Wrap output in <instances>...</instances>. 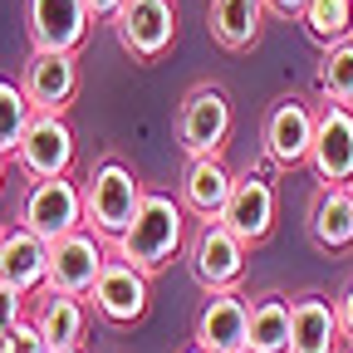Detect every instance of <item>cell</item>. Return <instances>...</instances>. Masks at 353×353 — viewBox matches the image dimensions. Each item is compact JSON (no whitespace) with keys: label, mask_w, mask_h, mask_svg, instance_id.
<instances>
[{"label":"cell","mask_w":353,"mask_h":353,"mask_svg":"<svg viewBox=\"0 0 353 353\" xmlns=\"http://www.w3.org/2000/svg\"><path fill=\"white\" fill-rule=\"evenodd\" d=\"M182 201H172L167 192H148L143 196V206H138V216H132V226L113 241L118 245V255L128 260V265H138L143 275H162L167 265L182 255V245H187V221H182Z\"/></svg>","instance_id":"6da1fadb"},{"label":"cell","mask_w":353,"mask_h":353,"mask_svg":"<svg viewBox=\"0 0 353 353\" xmlns=\"http://www.w3.org/2000/svg\"><path fill=\"white\" fill-rule=\"evenodd\" d=\"M143 182H138V172L123 167L118 157H103L94 167V176H88V187H83V226L88 231H99L103 241H118L128 226H132V216H138L143 206Z\"/></svg>","instance_id":"7a4b0ae2"},{"label":"cell","mask_w":353,"mask_h":353,"mask_svg":"<svg viewBox=\"0 0 353 353\" xmlns=\"http://www.w3.org/2000/svg\"><path fill=\"white\" fill-rule=\"evenodd\" d=\"M245 241L226 226V221H201L196 236L187 241V265L206 294L216 290H236L241 275H245Z\"/></svg>","instance_id":"3957f363"},{"label":"cell","mask_w":353,"mask_h":353,"mask_svg":"<svg viewBox=\"0 0 353 353\" xmlns=\"http://www.w3.org/2000/svg\"><path fill=\"white\" fill-rule=\"evenodd\" d=\"M231 103L216 83H196L192 94L176 108V143H182L187 157H221L231 138Z\"/></svg>","instance_id":"277c9868"},{"label":"cell","mask_w":353,"mask_h":353,"mask_svg":"<svg viewBox=\"0 0 353 353\" xmlns=\"http://www.w3.org/2000/svg\"><path fill=\"white\" fill-rule=\"evenodd\" d=\"M20 226H30L44 241H59L83 226V192L69 176H34L20 201Z\"/></svg>","instance_id":"5b68a950"},{"label":"cell","mask_w":353,"mask_h":353,"mask_svg":"<svg viewBox=\"0 0 353 353\" xmlns=\"http://www.w3.org/2000/svg\"><path fill=\"white\" fill-rule=\"evenodd\" d=\"M113 30H118V44L138 64H157L176 39V6L172 0H123V10L113 15Z\"/></svg>","instance_id":"8992f818"},{"label":"cell","mask_w":353,"mask_h":353,"mask_svg":"<svg viewBox=\"0 0 353 353\" xmlns=\"http://www.w3.org/2000/svg\"><path fill=\"white\" fill-rule=\"evenodd\" d=\"M108 265V250H103V236L99 231H69L59 241H50V285L44 290H64V294H88L94 280L103 275Z\"/></svg>","instance_id":"52a82bcc"},{"label":"cell","mask_w":353,"mask_h":353,"mask_svg":"<svg viewBox=\"0 0 353 353\" xmlns=\"http://www.w3.org/2000/svg\"><path fill=\"white\" fill-rule=\"evenodd\" d=\"M74 152H79V143H74V128L64 123V113H34L30 132L15 148V162L30 182L34 176H69Z\"/></svg>","instance_id":"ba28073f"},{"label":"cell","mask_w":353,"mask_h":353,"mask_svg":"<svg viewBox=\"0 0 353 353\" xmlns=\"http://www.w3.org/2000/svg\"><path fill=\"white\" fill-rule=\"evenodd\" d=\"M88 0H25V30H30V50H64L74 54L88 39Z\"/></svg>","instance_id":"9c48e42d"},{"label":"cell","mask_w":353,"mask_h":353,"mask_svg":"<svg viewBox=\"0 0 353 353\" xmlns=\"http://www.w3.org/2000/svg\"><path fill=\"white\" fill-rule=\"evenodd\" d=\"M148 280L152 275H143L138 265H128L123 255H108L103 275L94 280V290H88L99 319H108V324H138L148 314Z\"/></svg>","instance_id":"30bf717a"},{"label":"cell","mask_w":353,"mask_h":353,"mask_svg":"<svg viewBox=\"0 0 353 353\" xmlns=\"http://www.w3.org/2000/svg\"><path fill=\"white\" fill-rule=\"evenodd\" d=\"M309 167H314V176L329 182V187H348L353 182V108L348 103H329L319 113Z\"/></svg>","instance_id":"8fae6325"},{"label":"cell","mask_w":353,"mask_h":353,"mask_svg":"<svg viewBox=\"0 0 353 353\" xmlns=\"http://www.w3.org/2000/svg\"><path fill=\"white\" fill-rule=\"evenodd\" d=\"M314 123L319 113L309 108L304 99H280L270 113H265V157L275 167H299L309 162V148H314Z\"/></svg>","instance_id":"7c38bea8"},{"label":"cell","mask_w":353,"mask_h":353,"mask_svg":"<svg viewBox=\"0 0 353 353\" xmlns=\"http://www.w3.org/2000/svg\"><path fill=\"white\" fill-rule=\"evenodd\" d=\"M20 83H25V94L39 113H64L79 94V64L64 50H30Z\"/></svg>","instance_id":"4fadbf2b"},{"label":"cell","mask_w":353,"mask_h":353,"mask_svg":"<svg viewBox=\"0 0 353 353\" xmlns=\"http://www.w3.org/2000/svg\"><path fill=\"white\" fill-rule=\"evenodd\" d=\"M192 343H201L206 353H236V348H245L250 343V304L236 290L206 294L201 314H196V329H192Z\"/></svg>","instance_id":"5bb4252c"},{"label":"cell","mask_w":353,"mask_h":353,"mask_svg":"<svg viewBox=\"0 0 353 353\" xmlns=\"http://www.w3.org/2000/svg\"><path fill=\"white\" fill-rule=\"evenodd\" d=\"M221 221L245 241V245H260L270 241L275 231V187L265 182V176H236V192L221 211Z\"/></svg>","instance_id":"9a60e30c"},{"label":"cell","mask_w":353,"mask_h":353,"mask_svg":"<svg viewBox=\"0 0 353 353\" xmlns=\"http://www.w3.org/2000/svg\"><path fill=\"white\" fill-rule=\"evenodd\" d=\"M343 324H339V304L324 294H299L290 299V353H339Z\"/></svg>","instance_id":"2e32d148"},{"label":"cell","mask_w":353,"mask_h":353,"mask_svg":"<svg viewBox=\"0 0 353 353\" xmlns=\"http://www.w3.org/2000/svg\"><path fill=\"white\" fill-rule=\"evenodd\" d=\"M0 280L20 294H34L50 285V241L34 236L30 226H15L0 241Z\"/></svg>","instance_id":"e0dca14e"},{"label":"cell","mask_w":353,"mask_h":353,"mask_svg":"<svg viewBox=\"0 0 353 353\" xmlns=\"http://www.w3.org/2000/svg\"><path fill=\"white\" fill-rule=\"evenodd\" d=\"M236 192V176L221 157H192L187 172H182V206L196 216V221H221Z\"/></svg>","instance_id":"ac0fdd59"},{"label":"cell","mask_w":353,"mask_h":353,"mask_svg":"<svg viewBox=\"0 0 353 353\" xmlns=\"http://www.w3.org/2000/svg\"><path fill=\"white\" fill-rule=\"evenodd\" d=\"M304 226H309V241H314L319 250H348L353 245V192L319 182Z\"/></svg>","instance_id":"d6986e66"},{"label":"cell","mask_w":353,"mask_h":353,"mask_svg":"<svg viewBox=\"0 0 353 353\" xmlns=\"http://www.w3.org/2000/svg\"><path fill=\"white\" fill-rule=\"evenodd\" d=\"M265 15H270L265 0H211L206 6V30H211V39L221 50L245 54V50H255Z\"/></svg>","instance_id":"ffe728a7"},{"label":"cell","mask_w":353,"mask_h":353,"mask_svg":"<svg viewBox=\"0 0 353 353\" xmlns=\"http://www.w3.org/2000/svg\"><path fill=\"white\" fill-rule=\"evenodd\" d=\"M34 324L39 334L50 339L54 348L64 343H79L83 329H88V309H83V294H64V290H44L39 309H34Z\"/></svg>","instance_id":"44dd1931"},{"label":"cell","mask_w":353,"mask_h":353,"mask_svg":"<svg viewBox=\"0 0 353 353\" xmlns=\"http://www.w3.org/2000/svg\"><path fill=\"white\" fill-rule=\"evenodd\" d=\"M255 353H290V299L285 294H260L250 304V343Z\"/></svg>","instance_id":"7402d4cb"},{"label":"cell","mask_w":353,"mask_h":353,"mask_svg":"<svg viewBox=\"0 0 353 353\" xmlns=\"http://www.w3.org/2000/svg\"><path fill=\"white\" fill-rule=\"evenodd\" d=\"M299 25L319 50H329L339 39H353V0H309Z\"/></svg>","instance_id":"603a6c76"},{"label":"cell","mask_w":353,"mask_h":353,"mask_svg":"<svg viewBox=\"0 0 353 353\" xmlns=\"http://www.w3.org/2000/svg\"><path fill=\"white\" fill-rule=\"evenodd\" d=\"M314 83H319L324 103H348V108H353V39L329 44V50H324V59H319Z\"/></svg>","instance_id":"cb8c5ba5"},{"label":"cell","mask_w":353,"mask_h":353,"mask_svg":"<svg viewBox=\"0 0 353 353\" xmlns=\"http://www.w3.org/2000/svg\"><path fill=\"white\" fill-rule=\"evenodd\" d=\"M34 113H39V108L30 103L25 83H15V79H0V148H6V152H15V148H20V138L30 132Z\"/></svg>","instance_id":"d4e9b609"},{"label":"cell","mask_w":353,"mask_h":353,"mask_svg":"<svg viewBox=\"0 0 353 353\" xmlns=\"http://www.w3.org/2000/svg\"><path fill=\"white\" fill-rule=\"evenodd\" d=\"M10 334V353H54V343L39 334V324L34 319H20L15 329H6Z\"/></svg>","instance_id":"484cf974"},{"label":"cell","mask_w":353,"mask_h":353,"mask_svg":"<svg viewBox=\"0 0 353 353\" xmlns=\"http://www.w3.org/2000/svg\"><path fill=\"white\" fill-rule=\"evenodd\" d=\"M20 319H25V294L0 280V329H15Z\"/></svg>","instance_id":"4316f807"},{"label":"cell","mask_w":353,"mask_h":353,"mask_svg":"<svg viewBox=\"0 0 353 353\" xmlns=\"http://www.w3.org/2000/svg\"><path fill=\"white\" fill-rule=\"evenodd\" d=\"M334 304H339V324H343V343L353 348V285H348V290H343V294H339Z\"/></svg>","instance_id":"83f0119b"},{"label":"cell","mask_w":353,"mask_h":353,"mask_svg":"<svg viewBox=\"0 0 353 353\" xmlns=\"http://www.w3.org/2000/svg\"><path fill=\"white\" fill-rule=\"evenodd\" d=\"M304 6H309V0H265V10L280 15V20H299V15H304Z\"/></svg>","instance_id":"f1b7e54d"},{"label":"cell","mask_w":353,"mask_h":353,"mask_svg":"<svg viewBox=\"0 0 353 353\" xmlns=\"http://www.w3.org/2000/svg\"><path fill=\"white\" fill-rule=\"evenodd\" d=\"M88 10H94V20H113L123 10V0H88Z\"/></svg>","instance_id":"f546056e"},{"label":"cell","mask_w":353,"mask_h":353,"mask_svg":"<svg viewBox=\"0 0 353 353\" xmlns=\"http://www.w3.org/2000/svg\"><path fill=\"white\" fill-rule=\"evenodd\" d=\"M6 167H10V152L0 148V187H6Z\"/></svg>","instance_id":"4dcf8cb0"},{"label":"cell","mask_w":353,"mask_h":353,"mask_svg":"<svg viewBox=\"0 0 353 353\" xmlns=\"http://www.w3.org/2000/svg\"><path fill=\"white\" fill-rule=\"evenodd\" d=\"M0 353H10V334L6 329H0Z\"/></svg>","instance_id":"1f68e13d"},{"label":"cell","mask_w":353,"mask_h":353,"mask_svg":"<svg viewBox=\"0 0 353 353\" xmlns=\"http://www.w3.org/2000/svg\"><path fill=\"white\" fill-rule=\"evenodd\" d=\"M54 353H83V348H79V343H64V348H54Z\"/></svg>","instance_id":"d6a6232c"},{"label":"cell","mask_w":353,"mask_h":353,"mask_svg":"<svg viewBox=\"0 0 353 353\" xmlns=\"http://www.w3.org/2000/svg\"><path fill=\"white\" fill-rule=\"evenodd\" d=\"M182 353H206V348H201V343H192V348H182Z\"/></svg>","instance_id":"836d02e7"},{"label":"cell","mask_w":353,"mask_h":353,"mask_svg":"<svg viewBox=\"0 0 353 353\" xmlns=\"http://www.w3.org/2000/svg\"><path fill=\"white\" fill-rule=\"evenodd\" d=\"M236 353H255V348H236Z\"/></svg>","instance_id":"e575fe53"},{"label":"cell","mask_w":353,"mask_h":353,"mask_svg":"<svg viewBox=\"0 0 353 353\" xmlns=\"http://www.w3.org/2000/svg\"><path fill=\"white\" fill-rule=\"evenodd\" d=\"M0 241H6V226H0Z\"/></svg>","instance_id":"d590c367"},{"label":"cell","mask_w":353,"mask_h":353,"mask_svg":"<svg viewBox=\"0 0 353 353\" xmlns=\"http://www.w3.org/2000/svg\"><path fill=\"white\" fill-rule=\"evenodd\" d=\"M348 192H353V182H348Z\"/></svg>","instance_id":"8d00e7d4"},{"label":"cell","mask_w":353,"mask_h":353,"mask_svg":"<svg viewBox=\"0 0 353 353\" xmlns=\"http://www.w3.org/2000/svg\"><path fill=\"white\" fill-rule=\"evenodd\" d=\"M348 353H353V348H348Z\"/></svg>","instance_id":"74e56055"}]
</instances>
